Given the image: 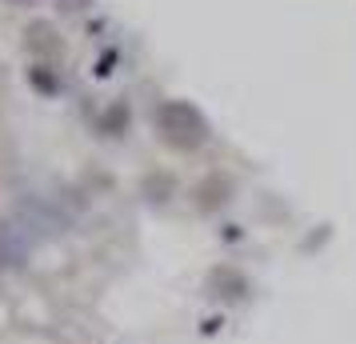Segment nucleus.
<instances>
[{"label":"nucleus","mask_w":356,"mask_h":344,"mask_svg":"<svg viewBox=\"0 0 356 344\" xmlns=\"http://www.w3.org/2000/svg\"><path fill=\"white\" fill-rule=\"evenodd\" d=\"M152 124H156L164 145H172L177 152H196L212 136L209 116L196 104H188V100H161L152 108Z\"/></svg>","instance_id":"nucleus-1"},{"label":"nucleus","mask_w":356,"mask_h":344,"mask_svg":"<svg viewBox=\"0 0 356 344\" xmlns=\"http://www.w3.org/2000/svg\"><path fill=\"white\" fill-rule=\"evenodd\" d=\"M8 4H29V0H8Z\"/></svg>","instance_id":"nucleus-2"}]
</instances>
